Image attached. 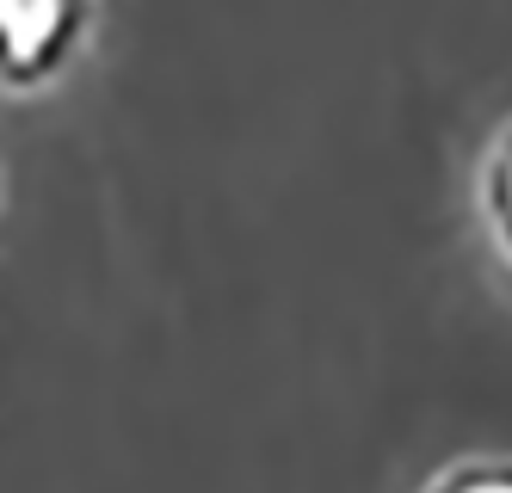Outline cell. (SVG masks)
<instances>
[{"label": "cell", "mask_w": 512, "mask_h": 493, "mask_svg": "<svg viewBox=\"0 0 512 493\" xmlns=\"http://www.w3.org/2000/svg\"><path fill=\"white\" fill-rule=\"evenodd\" d=\"M62 25V13L56 7H0V37H7V50H31L44 31H56Z\"/></svg>", "instance_id": "cell-1"}, {"label": "cell", "mask_w": 512, "mask_h": 493, "mask_svg": "<svg viewBox=\"0 0 512 493\" xmlns=\"http://www.w3.org/2000/svg\"><path fill=\"white\" fill-rule=\"evenodd\" d=\"M457 493H512V481H500V475H482V481H463Z\"/></svg>", "instance_id": "cell-2"}, {"label": "cell", "mask_w": 512, "mask_h": 493, "mask_svg": "<svg viewBox=\"0 0 512 493\" xmlns=\"http://www.w3.org/2000/svg\"><path fill=\"white\" fill-rule=\"evenodd\" d=\"M506 198H512V173H506Z\"/></svg>", "instance_id": "cell-3"}]
</instances>
